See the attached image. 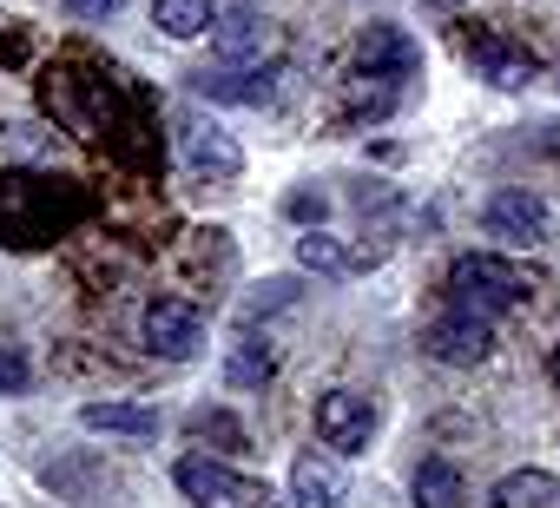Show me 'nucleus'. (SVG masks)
<instances>
[{"instance_id": "obj_1", "label": "nucleus", "mask_w": 560, "mask_h": 508, "mask_svg": "<svg viewBox=\"0 0 560 508\" xmlns=\"http://www.w3.org/2000/svg\"><path fill=\"white\" fill-rule=\"evenodd\" d=\"M534 278H540V272H527V265H514V258H494V251H462V258L448 265V298H455L462 311L494 318V311L521 304V298L534 291Z\"/></svg>"}, {"instance_id": "obj_2", "label": "nucleus", "mask_w": 560, "mask_h": 508, "mask_svg": "<svg viewBox=\"0 0 560 508\" xmlns=\"http://www.w3.org/2000/svg\"><path fill=\"white\" fill-rule=\"evenodd\" d=\"M416 41L402 34V27H389V21H376V27H363L357 34V47H350V73L363 80V86H402L409 73H416Z\"/></svg>"}, {"instance_id": "obj_3", "label": "nucleus", "mask_w": 560, "mask_h": 508, "mask_svg": "<svg viewBox=\"0 0 560 508\" xmlns=\"http://www.w3.org/2000/svg\"><path fill=\"white\" fill-rule=\"evenodd\" d=\"M139 344L159 357V363H191L205 350V318L185 304V298H152L145 318H139Z\"/></svg>"}, {"instance_id": "obj_4", "label": "nucleus", "mask_w": 560, "mask_h": 508, "mask_svg": "<svg viewBox=\"0 0 560 508\" xmlns=\"http://www.w3.org/2000/svg\"><path fill=\"white\" fill-rule=\"evenodd\" d=\"M422 350L435 357V363H455V370H468V363H481L488 350H494V318H481V311H442L429 331H422Z\"/></svg>"}, {"instance_id": "obj_5", "label": "nucleus", "mask_w": 560, "mask_h": 508, "mask_svg": "<svg viewBox=\"0 0 560 508\" xmlns=\"http://www.w3.org/2000/svg\"><path fill=\"white\" fill-rule=\"evenodd\" d=\"M172 482H178V495H185L191 508H224V501H250V495H257V482H250V475H231V469H224L218 455H205V449L178 455Z\"/></svg>"}, {"instance_id": "obj_6", "label": "nucleus", "mask_w": 560, "mask_h": 508, "mask_svg": "<svg viewBox=\"0 0 560 508\" xmlns=\"http://www.w3.org/2000/svg\"><path fill=\"white\" fill-rule=\"evenodd\" d=\"M191 93H198V100H218V106H270V100H277V67H270V60H244V67L224 60V67L198 73Z\"/></svg>"}, {"instance_id": "obj_7", "label": "nucleus", "mask_w": 560, "mask_h": 508, "mask_svg": "<svg viewBox=\"0 0 560 508\" xmlns=\"http://www.w3.org/2000/svg\"><path fill=\"white\" fill-rule=\"evenodd\" d=\"M481 231L501 238V244H540L547 238V205L534 192H521V185H501L481 205Z\"/></svg>"}, {"instance_id": "obj_8", "label": "nucleus", "mask_w": 560, "mask_h": 508, "mask_svg": "<svg viewBox=\"0 0 560 508\" xmlns=\"http://www.w3.org/2000/svg\"><path fill=\"white\" fill-rule=\"evenodd\" d=\"M317 436L343 455H363L370 436H376V403L370 396H350V390H324L317 396Z\"/></svg>"}, {"instance_id": "obj_9", "label": "nucleus", "mask_w": 560, "mask_h": 508, "mask_svg": "<svg viewBox=\"0 0 560 508\" xmlns=\"http://www.w3.org/2000/svg\"><path fill=\"white\" fill-rule=\"evenodd\" d=\"M178 152L191 172L205 178H237L244 172V146L218 126V119H178Z\"/></svg>"}, {"instance_id": "obj_10", "label": "nucleus", "mask_w": 560, "mask_h": 508, "mask_svg": "<svg viewBox=\"0 0 560 508\" xmlns=\"http://www.w3.org/2000/svg\"><path fill=\"white\" fill-rule=\"evenodd\" d=\"M40 488H54L60 501H93V508H113V501H119V475H113L106 462H93V455H60V462H47Z\"/></svg>"}, {"instance_id": "obj_11", "label": "nucleus", "mask_w": 560, "mask_h": 508, "mask_svg": "<svg viewBox=\"0 0 560 508\" xmlns=\"http://www.w3.org/2000/svg\"><path fill=\"white\" fill-rule=\"evenodd\" d=\"M468 60H475V67H481V80H488V86H501V93H521V86H534V80H540V60H534L527 47H514V41H494V34L468 41Z\"/></svg>"}, {"instance_id": "obj_12", "label": "nucleus", "mask_w": 560, "mask_h": 508, "mask_svg": "<svg viewBox=\"0 0 560 508\" xmlns=\"http://www.w3.org/2000/svg\"><path fill=\"white\" fill-rule=\"evenodd\" d=\"M86 436H119V442H159V409L152 403H86L80 409Z\"/></svg>"}, {"instance_id": "obj_13", "label": "nucleus", "mask_w": 560, "mask_h": 508, "mask_svg": "<svg viewBox=\"0 0 560 508\" xmlns=\"http://www.w3.org/2000/svg\"><path fill=\"white\" fill-rule=\"evenodd\" d=\"M298 265L304 272H370V265H383V244H363V251H350V244H337V238H324V231H311L304 244H298Z\"/></svg>"}, {"instance_id": "obj_14", "label": "nucleus", "mask_w": 560, "mask_h": 508, "mask_svg": "<svg viewBox=\"0 0 560 508\" xmlns=\"http://www.w3.org/2000/svg\"><path fill=\"white\" fill-rule=\"evenodd\" d=\"M291 508H343V482L324 455H298L291 462Z\"/></svg>"}, {"instance_id": "obj_15", "label": "nucleus", "mask_w": 560, "mask_h": 508, "mask_svg": "<svg viewBox=\"0 0 560 508\" xmlns=\"http://www.w3.org/2000/svg\"><path fill=\"white\" fill-rule=\"evenodd\" d=\"M211 41H218V54H224V60H250V54H257V41H264V14L250 8V0H231V8L211 21Z\"/></svg>"}, {"instance_id": "obj_16", "label": "nucleus", "mask_w": 560, "mask_h": 508, "mask_svg": "<svg viewBox=\"0 0 560 508\" xmlns=\"http://www.w3.org/2000/svg\"><path fill=\"white\" fill-rule=\"evenodd\" d=\"M553 501H560V482L540 469H514L494 482V508H553Z\"/></svg>"}, {"instance_id": "obj_17", "label": "nucleus", "mask_w": 560, "mask_h": 508, "mask_svg": "<svg viewBox=\"0 0 560 508\" xmlns=\"http://www.w3.org/2000/svg\"><path fill=\"white\" fill-rule=\"evenodd\" d=\"M468 495H462V469L455 462H442V455H429V462H416V508H462Z\"/></svg>"}, {"instance_id": "obj_18", "label": "nucleus", "mask_w": 560, "mask_h": 508, "mask_svg": "<svg viewBox=\"0 0 560 508\" xmlns=\"http://www.w3.org/2000/svg\"><path fill=\"white\" fill-rule=\"evenodd\" d=\"M152 21L172 41H198V34H211L218 8H211V0H152Z\"/></svg>"}, {"instance_id": "obj_19", "label": "nucleus", "mask_w": 560, "mask_h": 508, "mask_svg": "<svg viewBox=\"0 0 560 508\" xmlns=\"http://www.w3.org/2000/svg\"><path fill=\"white\" fill-rule=\"evenodd\" d=\"M270 370H277L270 344H264L257 331H244V337H237V350H231V363H224V383H237V390H264V383H270Z\"/></svg>"}, {"instance_id": "obj_20", "label": "nucleus", "mask_w": 560, "mask_h": 508, "mask_svg": "<svg viewBox=\"0 0 560 508\" xmlns=\"http://www.w3.org/2000/svg\"><path fill=\"white\" fill-rule=\"evenodd\" d=\"M191 436L205 442V455H237L250 436H244V423L237 416H224V409H191Z\"/></svg>"}, {"instance_id": "obj_21", "label": "nucleus", "mask_w": 560, "mask_h": 508, "mask_svg": "<svg viewBox=\"0 0 560 508\" xmlns=\"http://www.w3.org/2000/svg\"><path fill=\"white\" fill-rule=\"evenodd\" d=\"M291 298H298V278H277V285H264V291H250V298H244V324H257L264 311H284Z\"/></svg>"}, {"instance_id": "obj_22", "label": "nucleus", "mask_w": 560, "mask_h": 508, "mask_svg": "<svg viewBox=\"0 0 560 508\" xmlns=\"http://www.w3.org/2000/svg\"><path fill=\"white\" fill-rule=\"evenodd\" d=\"M284 211H291V218H304V224H317V218H324V192H291V198H284Z\"/></svg>"}, {"instance_id": "obj_23", "label": "nucleus", "mask_w": 560, "mask_h": 508, "mask_svg": "<svg viewBox=\"0 0 560 508\" xmlns=\"http://www.w3.org/2000/svg\"><path fill=\"white\" fill-rule=\"evenodd\" d=\"M119 0H67V14H80V21H100V14H113Z\"/></svg>"}, {"instance_id": "obj_24", "label": "nucleus", "mask_w": 560, "mask_h": 508, "mask_svg": "<svg viewBox=\"0 0 560 508\" xmlns=\"http://www.w3.org/2000/svg\"><path fill=\"white\" fill-rule=\"evenodd\" d=\"M547 377H553V383H560V350H553V357H547Z\"/></svg>"}, {"instance_id": "obj_25", "label": "nucleus", "mask_w": 560, "mask_h": 508, "mask_svg": "<svg viewBox=\"0 0 560 508\" xmlns=\"http://www.w3.org/2000/svg\"><path fill=\"white\" fill-rule=\"evenodd\" d=\"M422 8H462V0H422Z\"/></svg>"}, {"instance_id": "obj_26", "label": "nucleus", "mask_w": 560, "mask_h": 508, "mask_svg": "<svg viewBox=\"0 0 560 508\" xmlns=\"http://www.w3.org/2000/svg\"><path fill=\"white\" fill-rule=\"evenodd\" d=\"M270 508H277V501H270Z\"/></svg>"}]
</instances>
